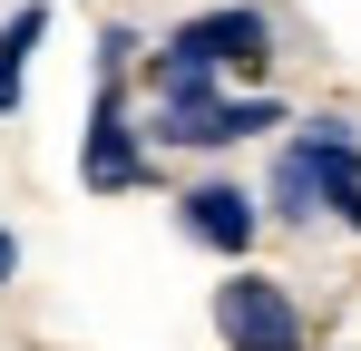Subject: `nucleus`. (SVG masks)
Wrapping results in <instances>:
<instances>
[{
    "mask_svg": "<svg viewBox=\"0 0 361 351\" xmlns=\"http://www.w3.org/2000/svg\"><path fill=\"white\" fill-rule=\"evenodd\" d=\"M49 39V10L30 0V10H10V30H0V117L20 108V78H30V49Z\"/></svg>",
    "mask_w": 361,
    "mask_h": 351,
    "instance_id": "39448f33",
    "label": "nucleus"
},
{
    "mask_svg": "<svg viewBox=\"0 0 361 351\" xmlns=\"http://www.w3.org/2000/svg\"><path fill=\"white\" fill-rule=\"evenodd\" d=\"M78 176H88L98 195H127V185L147 176V137L127 127L118 78H98V108H88V147H78Z\"/></svg>",
    "mask_w": 361,
    "mask_h": 351,
    "instance_id": "7ed1b4c3",
    "label": "nucleus"
},
{
    "mask_svg": "<svg viewBox=\"0 0 361 351\" xmlns=\"http://www.w3.org/2000/svg\"><path fill=\"white\" fill-rule=\"evenodd\" d=\"M274 215H293V225H312V215H322V195H312V166H302V147H283V156H274Z\"/></svg>",
    "mask_w": 361,
    "mask_h": 351,
    "instance_id": "423d86ee",
    "label": "nucleus"
},
{
    "mask_svg": "<svg viewBox=\"0 0 361 351\" xmlns=\"http://www.w3.org/2000/svg\"><path fill=\"white\" fill-rule=\"evenodd\" d=\"M127 58H137V30H98V78H127Z\"/></svg>",
    "mask_w": 361,
    "mask_h": 351,
    "instance_id": "0eeeda50",
    "label": "nucleus"
},
{
    "mask_svg": "<svg viewBox=\"0 0 361 351\" xmlns=\"http://www.w3.org/2000/svg\"><path fill=\"white\" fill-rule=\"evenodd\" d=\"M166 58H195V68H264V58H274V20H264V10H195V20H176Z\"/></svg>",
    "mask_w": 361,
    "mask_h": 351,
    "instance_id": "f03ea898",
    "label": "nucleus"
},
{
    "mask_svg": "<svg viewBox=\"0 0 361 351\" xmlns=\"http://www.w3.org/2000/svg\"><path fill=\"white\" fill-rule=\"evenodd\" d=\"M10 273H20V244H10V225H0V283H10Z\"/></svg>",
    "mask_w": 361,
    "mask_h": 351,
    "instance_id": "6e6552de",
    "label": "nucleus"
},
{
    "mask_svg": "<svg viewBox=\"0 0 361 351\" xmlns=\"http://www.w3.org/2000/svg\"><path fill=\"white\" fill-rule=\"evenodd\" d=\"M215 332H225V351H302V312L274 273H235L215 292Z\"/></svg>",
    "mask_w": 361,
    "mask_h": 351,
    "instance_id": "f257e3e1",
    "label": "nucleus"
},
{
    "mask_svg": "<svg viewBox=\"0 0 361 351\" xmlns=\"http://www.w3.org/2000/svg\"><path fill=\"white\" fill-rule=\"evenodd\" d=\"M176 215H185V234H195L205 254H244V244H254V195L225 185V176H215V185H185Z\"/></svg>",
    "mask_w": 361,
    "mask_h": 351,
    "instance_id": "20e7f679",
    "label": "nucleus"
}]
</instances>
